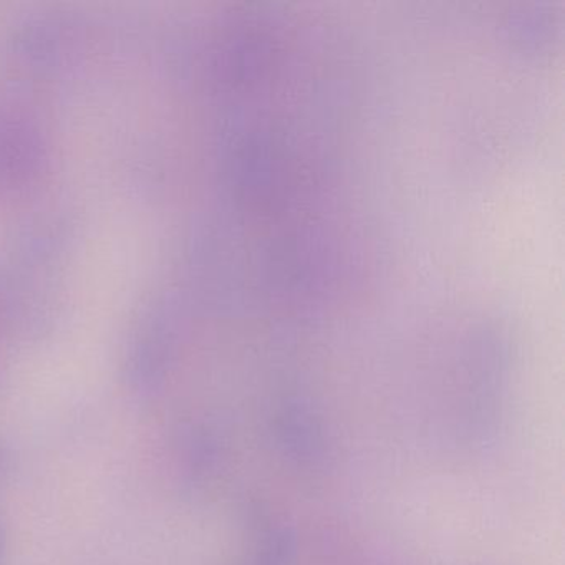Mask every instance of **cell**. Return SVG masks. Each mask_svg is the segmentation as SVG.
Segmentation results:
<instances>
[{
  "mask_svg": "<svg viewBox=\"0 0 565 565\" xmlns=\"http://www.w3.org/2000/svg\"><path fill=\"white\" fill-rule=\"evenodd\" d=\"M8 561V535H6L4 525L0 522V565H6Z\"/></svg>",
  "mask_w": 565,
  "mask_h": 565,
  "instance_id": "cell-1",
  "label": "cell"
}]
</instances>
